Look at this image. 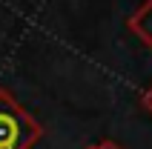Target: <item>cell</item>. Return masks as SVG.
Returning <instances> with one entry per match:
<instances>
[{
	"label": "cell",
	"instance_id": "6da1fadb",
	"mask_svg": "<svg viewBox=\"0 0 152 149\" xmlns=\"http://www.w3.org/2000/svg\"><path fill=\"white\" fill-rule=\"evenodd\" d=\"M40 135V123L17 106L9 89H0V149H32Z\"/></svg>",
	"mask_w": 152,
	"mask_h": 149
},
{
	"label": "cell",
	"instance_id": "7a4b0ae2",
	"mask_svg": "<svg viewBox=\"0 0 152 149\" xmlns=\"http://www.w3.org/2000/svg\"><path fill=\"white\" fill-rule=\"evenodd\" d=\"M129 32H135V37L146 46H152V0H144L135 9V15H129L126 20Z\"/></svg>",
	"mask_w": 152,
	"mask_h": 149
},
{
	"label": "cell",
	"instance_id": "3957f363",
	"mask_svg": "<svg viewBox=\"0 0 152 149\" xmlns=\"http://www.w3.org/2000/svg\"><path fill=\"white\" fill-rule=\"evenodd\" d=\"M144 106H146V109L152 112V86H149V89L144 92Z\"/></svg>",
	"mask_w": 152,
	"mask_h": 149
},
{
	"label": "cell",
	"instance_id": "277c9868",
	"mask_svg": "<svg viewBox=\"0 0 152 149\" xmlns=\"http://www.w3.org/2000/svg\"><path fill=\"white\" fill-rule=\"evenodd\" d=\"M98 149H121L115 141H103V143H98Z\"/></svg>",
	"mask_w": 152,
	"mask_h": 149
},
{
	"label": "cell",
	"instance_id": "5b68a950",
	"mask_svg": "<svg viewBox=\"0 0 152 149\" xmlns=\"http://www.w3.org/2000/svg\"><path fill=\"white\" fill-rule=\"evenodd\" d=\"M86 149H98V146H86Z\"/></svg>",
	"mask_w": 152,
	"mask_h": 149
}]
</instances>
